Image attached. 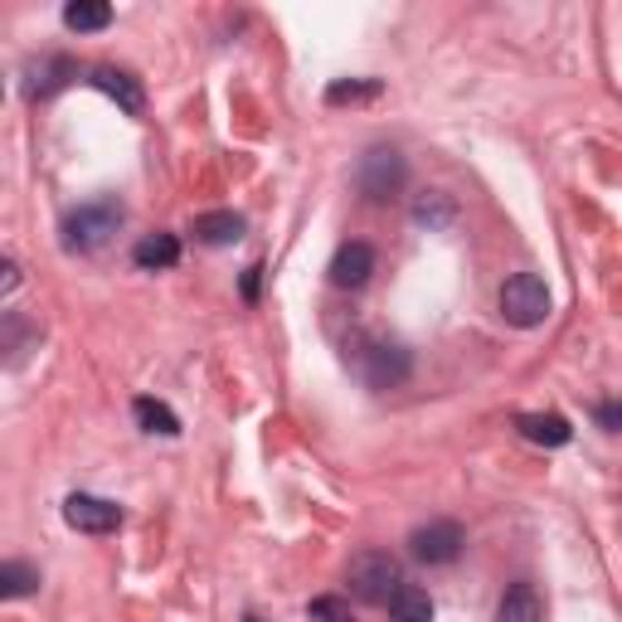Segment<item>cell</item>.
Returning <instances> with one entry per match:
<instances>
[{"label": "cell", "instance_id": "22", "mask_svg": "<svg viewBox=\"0 0 622 622\" xmlns=\"http://www.w3.org/2000/svg\"><path fill=\"white\" fill-rule=\"evenodd\" d=\"M258 273H263L258 263H254V268L244 273V297H248V302H258Z\"/></svg>", "mask_w": 622, "mask_h": 622}, {"label": "cell", "instance_id": "9", "mask_svg": "<svg viewBox=\"0 0 622 622\" xmlns=\"http://www.w3.org/2000/svg\"><path fill=\"white\" fill-rule=\"evenodd\" d=\"M69 78H78V63L63 59V55H45V59H30L24 63V98H49V92H59Z\"/></svg>", "mask_w": 622, "mask_h": 622}, {"label": "cell", "instance_id": "7", "mask_svg": "<svg viewBox=\"0 0 622 622\" xmlns=\"http://www.w3.org/2000/svg\"><path fill=\"white\" fill-rule=\"evenodd\" d=\"M63 521L83 535H112L122 525V506L117 501H102V496H88V492H73L63 501Z\"/></svg>", "mask_w": 622, "mask_h": 622}, {"label": "cell", "instance_id": "15", "mask_svg": "<svg viewBox=\"0 0 622 622\" xmlns=\"http://www.w3.org/2000/svg\"><path fill=\"white\" fill-rule=\"evenodd\" d=\"M63 24L78 34H98L112 24V6L108 0H69V6H63Z\"/></svg>", "mask_w": 622, "mask_h": 622}, {"label": "cell", "instance_id": "17", "mask_svg": "<svg viewBox=\"0 0 622 622\" xmlns=\"http://www.w3.org/2000/svg\"><path fill=\"white\" fill-rule=\"evenodd\" d=\"M131 414H137L141 433H161V438H176V433H180V418L170 414L161 399H147V394H141V399L131 404Z\"/></svg>", "mask_w": 622, "mask_h": 622}, {"label": "cell", "instance_id": "19", "mask_svg": "<svg viewBox=\"0 0 622 622\" xmlns=\"http://www.w3.org/2000/svg\"><path fill=\"white\" fill-rule=\"evenodd\" d=\"M457 219V209H453V200L447 195H438V190H428L423 200L414 205V224H423V229H447V224Z\"/></svg>", "mask_w": 622, "mask_h": 622}, {"label": "cell", "instance_id": "24", "mask_svg": "<svg viewBox=\"0 0 622 622\" xmlns=\"http://www.w3.org/2000/svg\"><path fill=\"white\" fill-rule=\"evenodd\" d=\"M0 273H6V297H10V293L20 287V268H16V258H6V268H0Z\"/></svg>", "mask_w": 622, "mask_h": 622}, {"label": "cell", "instance_id": "6", "mask_svg": "<svg viewBox=\"0 0 622 622\" xmlns=\"http://www.w3.org/2000/svg\"><path fill=\"white\" fill-rule=\"evenodd\" d=\"M462 545H467V535H462L457 521H428L408 535V554H414L418 564H453Z\"/></svg>", "mask_w": 622, "mask_h": 622}, {"label": "cell", "instance_id": "5", "mask_svg": "<svg viewBox=\"0 0 622 622\" xmlns=\"http://www.w3.org/2000/svg\"><path fill=\"white\" fill-rule=\"evenodd\" d=\"M355 185H361V195H365V200H375V205L394 200V195L408 185L404 156L394 151V147H369L361 156V170H355Z\"/></svg>", "mask_w": 622, "mask_h": 622}, {"label": "cell", "instance_id": "8", "mask_svg": "<svg viewBox=\"0 0 622 622\" xmlns=\"http://www.w3.org/2000/svg\"><path fill=\"white\" fill-rule=\"evenodd\" d=\"M88 83L98 88V92H108V98H112L127 117H141V112H147V88H141L127 69H112V63H102V69L88 73Z\"/></svg>", "mask_w": 622, "mask_h": 622}, {"label": "cell", "instance_id": "3", "mask_svg": "<svg viewBox=\"0 0 622 622\" xmlns=\"http://www.w3.org/2000/svg\"><path fill=\"white\" fill-rule=\"evenodd\" d=\"M346 584H351V593L361 603L389 608L394 593L404 589V569H399V560H394L389 550H361L351 560V569H346Z\"/></svg>", "mask_w": 622, "mask_h": 622}, {"label": "cell", "instance_id": "18", "mask_svg": "<svg viewBox=\"0 0 622 622\" xmlns=\"http://www.w3.org/2000/svg\"><path fill=\"white\" fill-rule=\"evenodd\" d=\"M379 92H385L379 78H340V83L326 88V102L330 108H346V102H375Z\"/></svg>", "mask_w": 622, "mask_h": 622}, {"label": "cell", "instance_id": "12", "mask_svg": "<svg viewBox=\"0 0 622 622\" xmlns=\"http://www.w3.org/2000/svg\"><path fill=\"white\" fill-rule=\"evenodd\" d=\"M195 238L209 248H229L244 238V215H234V209H215V215H200L195 219Z\"/></svg>", "mask_w": 622, "mask_h": 622}, {"label": "cell", "instance_id": "11", "mask_svg": "<svg viewBox=\"0 0 622 622\" xmlns=\"http://www.w3.org/2000/svg\"><path fill=\"white\" fill-rule=\"evenodd\" d=\"M496 622H545V603H540L535 584H511L496 603Z\"/></svg>", "mask_w": 622, "mask_h": 622}, {"label": "cell", "instance_id": "4", "mask_svg": "<svg viewBox=\"0 0 622 622\" xmlns=\"http://www.w3.org/2000/svg\"><path fill=\"white\" fill-rule=\"evenodd\" d=\"M501 316H506L511 326H521V330L545 326V316H550V287H545V277H535V273L506 277V287H501Z\"/></svg>", "mask_w": 622, "mask_h": 622}, {"label": "cell", "instance_id": "10", "mask_svg": "<svg viewBox=\"0 0 622 622\" xmlns=\"http://www.w3.org/2000/svg\"><path fill=\"white\" fill-rule=\"evenodd\" d=\"M369 273H375V248L361 244V238H355V244H340L336 258H330V283L351 287V293L369 283Z\"/></svg>", "mask_w": 622, "mask_h": 622}, {"label": "cell", "instance_id": "21", "mask_svg": "<svg viewBox=\"0 0 622 622\" xmlns=\"http://www.w3.org/2000/svg\"><path fill=\"white\" fill-rule=\"evenodd\" d=\"M312 618H326V622H351V613H346V603H340V599H316V603H312Z\"/></svg>", "mask_w": 622, "mask_h": 622}, {"label": "cell", "instance_id": "13", "mask_svg": "<svg viewBox=\"0 0 622 622\" xmlns=\"http://www.w3.org/2000/svg\"><path fill=\"white\" fill-rule=\"evenodd\" d=\"M515 428H521L531 443H540V447H564L569 438H574L569 418H560V414H521L515 418Z\"/></svg>", "mask_w": 622, "mask_h": 622}, {"label": "cell", "instance_id": "20", "mask_svg": "<svg viewBox=\"0 0 622 622\" xmlns=\"http://www.w3.org/2000/svg\"><path fill=\"white\" fill-rule=\"evenodd\" d=\"M39 589V569L10 560L6 569H0V599H24V593Z\"/></svg>", "mask_w": 622, "mask_h": 622}, {"label": "cell", "instance_id": "23", "mask_svg": "<svg viewBox=\"0 0 622 622\" xmlns=\"http://www.w3.org/2000/svg\"><path fill=\"white\" fill-rule=\"evenodd\" d=\"M599 423H608V428H622V408L618 404H603L599 408Z\"/></svg>", "mask_w": 622, "mask_h": 622}, {"label": "cell", "instance_id": "2", "mask_svg": "<svg viewBox=\"0 0 622 622\" xmlns=\"http://www.w3.org/2000/svg\"><path fill=\"white\" fill-rule=\"evenodd\" d=\"M346 361L369 389H399L404 379L414 375V355L404 346H394V340H379V336L355 340V351H346Z\"/></svg>", "mask_w": 622, "mask_h": 622}, {"label": "cell", "instance_id": "16", "mask_svg": "<svg viewBox=\"0 0 622 622\" xmlns=\"http://www.w3.org/2000/svg\"><path fill=\"white\" fill-rule=\"evenodd\" d=\"M389 622H433V599H428V589L404 584L399 593H394V603H389Z\"/></svg>", "mask_w": 622, "mask_h": 622}, {"label": "cell", "instance_id": "14", "mask_svg": "<svg viewBox=\"0 0 622 622\" xmlns=\"http://www.w3.org/2000/svg\"><path fill=\"white\" fill-rule=\"evenodd\" d=\"M131 258H137V268H147V273L176 268V263H180V238L176 234H151V238H141Z\"/></svg>", "mask_w": 622, "mask_h": 622}, {"label": "cell", "instance_id": "1", "mask_svg": "<svg viewBox=\"0 0 622 622\" xmlns=\"http://www.w3.org/2000/svg\"><path fill=\"white\" fill-rule=\"evenodd\" d=\"M127 224V209L112 200V195H98V200L78 205L69 219H63V248L69 254H98L102 244H112V234Z\"/></svg>", "mask_w": 622, "mask_h": 622}]
</instances>
